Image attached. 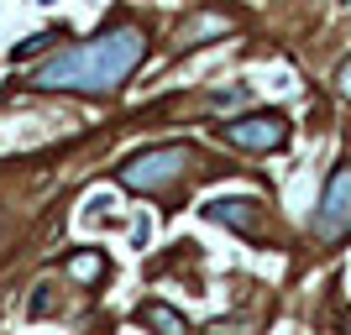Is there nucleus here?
I'll return each instance as SVG.
<instances>
[{
    "mask_svg": "<svg viewBox=\"0 0 351 335\" xmlns=\"http://www.w3.org/2000/svg\"><path fill=\"white\" fill-rule=\"evenodd\" d=\"M351 231V162H341L330 184L320 194V210H315V236L320 241H341Z\"/></svg>",
    "mask_w": 351,
    "mask_h": 335,
    "instance_id": "4",
    "label": "nucleus"
},
{
    "mask_svg": "<svg viewBox=\"0 0 351 335\" xmlns=\"http://www.w3.org/2000/svg\"><path fill=\"white\" fill-rule=\"evenodd\" d=\"M346 330H351V314H346Z\"/></svg>",
    "mask_w": 351,
    "mask_h": 335,
    "instance_id": "11",
    "label": "nucleus"
},
{
    "mask_svg": "<svg viewBox=\"0 0 351 335\" xmlns=\"http://www.w3.org/2000/svg\"><path fill=\"white\" fill-rule=\"evenodd\" d=\"M194 162V152L184 142H162V147H147V152H136L126 168H121V189L132 194H162L168 184H178L184 178V168Z\"/></svg>",
    "mask_w": 351,
    "mask_h": 335,
    "instance_id": "2",
    "label": "nucleus"
},
{
    "mask_svg": "<svg viewBox=\"0 0 351 335\" xmlns=\"http://www.w3.org/2000/svg\"><path fill=\"white\" fill-rule=\"evenodd\" d=\"M336 95H341V100H351V58L336 69Z\"/></svg>",
    "mask_w": 351,
    "mask_h": 335,
    "instance_id": "10",
    "label": "nucleus"
},
{
    "mask_svg": "<svg viewBox=\"0 0 351 335\" xmlns=\"http://www.w3.org/2000/svg\"><path fill=\"white\" fill-rule=\"evenodd\" d=\"M220 136L231 147H241V152H278V147L289 142V116H278V110H252V116L226 121Z\"/></svg>",
    "mask_w": 351,
    "mask_h": 335,
    "instance_id": "3",
    "label": "nucleus"
},
{
    "mask_svg": "<svg viewBox=\"0 0 351 335\" xmlns=\"http://www.w3.org/2000/svg\"><path fill=\"white\" fill-rule=\"evenodd\" d=\"M215 225H226V231H236V236H257L263 231V204L257 199H215L205 210Z\"/></svg>",
    "mask_w": 351,
    "mask_h": 335,
    "instance_id": "5",
    "label": "nucleus"
},
{
    "mask_svg": "<svg viewBox=\"0 0 351 335\" xmlns=\"http://www.w3.org/2000/svg\"><path fill=\"white\" fill-rule=\"evenodd\" d=\"M69 273L79 277V283H89V277H105V257H95V251H84V257H73Z\"/></svg>",
    "mask_w": 351,
    "mask_h": 335,
    "instance_id": "8",
    "label": "nucleus"
},
{
    "mask_svg": "<svg viewBox=\"0 0 351 335\" xmlns=\"http://www.w3.org/2000/svg\"><path fill=\"white\" fill-rule=\"evenodd\" d=\"M136 320H142L152 335H189V320H184L178 309H168L162 299H147V304L136 309Z\"/></svg>",
    "mask_w": 351,
    "mask_h": 335,
    "instance_id": "7",
    "label": "nucleus"
},
{
    "mask_svg": "<svg viewBox=\"0 0 351 335\" xmlns=\"http://www.w3.org/2000/svg\"><path fill=\"white\" fill-rule=\"evenodd\" d=\"M231 32V16H220V11H194L184 27H178V47H199L210 42V37H226Z\"/></svg>",
    "mask_w": 351,
    "mask_h": 335,
    "instance_id": "6",
    "label": "nucleus"
},
{
    "mask_svg": "<svg viewBox=\"0 0 351 335\" xmlns=\"http://www.w3.org/2000/svg\"><path fill=\"white\" fill-rule=\"evenodd\" d=\"M47 42H58V32H37V37H32L27 47H16V58H32V53H43Z\"/></svg>",
    "mask_w": 351,
    "mask_h": 335,
    "instance_id": "9",
    "label": "nucleus"
},
{
    "mask_svg": "<svg viewBox=\"0 0 351 335\" xmlns=\"http://www.w3.org/2000/svg\"><path fill=\"white\" fill-rule=\"evenodd\" d=\"M147 58V32L136 21H110L105 32L63 47L43 69H32V89H63V95H116Z\"/></svg>",
    "mask_w": 351,
    "mask_h": 335,
    "instance_id": "1",
    "label": "nucleus"
}]
</instances>
